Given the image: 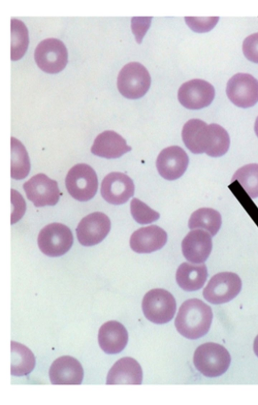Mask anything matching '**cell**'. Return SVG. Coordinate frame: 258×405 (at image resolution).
Returning a JSON list of instances; mask_svg holds the SVG:
<instances>
[{"instance_id": "1", "label": "cell", "mask_w": 258, "mask_h": 405, "mask_svg": "<svg viewBox=\"0 0 258 405\" xmlns=\"http://www.w3.org/2000/svg\"><path fill=\"white\" fill-rule=\"evenodd\" d=\"M213 318L211 307L198 298L185 301L175 320L178 332L186 338L196 339L209 331Z\"/></svg>"}, {"instance_id": "2", "label": "cell", "mask_w": 258, "mask_h": 405, "mask_svg": "<svg viewBox=\"0 0 258 405\" xmlns=\"http://www.w3.org/2000/svg\"><path fill=\"white\" fill-rule=\"evenodd\" d=\"M197 369L204 376L216 377L224 374L229 368L230 356L222 345L207 342L199 346L194 355Z\"/></svg>"}, {"instance_id": "3", "label": "cell", "mask_w": 258, "mask_h": 405, "mask_svg": "<svg viewBox=\"0 0 258 405\" xmlns=\"http://www.w3.org/2000/svg\"><path fill=\"white\" fill-rule=\"evenodd\" d=\"M150 84L148 71L138 62H131L125 65L117 77L118 90L122 95L130 99L143 96L148 90Z\"/></svg>"}, {"instance_id": "4", "label": "cell", "mask_w": 258, "mask_h": 405, "mask_svg": "<svg viewBox=\"0 0 258 405\" xmlns=\"http://www.w3.org/2000/svg\"><path fill=\"white\" fill-rule=\"evenodd\" d=\"M176 309L173 296L161 288L149 291L142 301V309L146 318L155 324L169 322L174 317Z\"/></svg>"}, {"instance_id": "5", "label": "cell", "mask_w": 258, "mask_h": 405, "mask_svg": "<svg viewBox=\"0 0 258 405\" xmlns=\"http://www.w3.org/2000/svg\"><path fill=\"white\" fill-rule=\"evenodd\" d=\"M66 186L75 199L85 201L91 199L98 188V180L94 170L85 164L72 167L66 178Z\"/></svg>"}, {"instance_id": "6", "label": "cell", "mask_w": 258, "mask_h": 405, "mask_svg": "<svg viewBox=\"0 0 258 405\" xmlns=\"http://www.w3.org/2000/svg\"><path fill=\"white\" fill-rule=\"evenodd\" d=\"M242 282L235 273L229 272L219 273L209 280L203 290L204 298L213 304L227 302L240 292Z\"/></svg>"}, {"instance_id": "7", "label": "cell", "mask_w": 258, "mask_h": 405, "mask_svg": "<svg viewBox=\"0 0 258 405\" xmlns=\"http://www.w3.org/2000/svg\"><path fill=\"white\" fill-rule=\"evenodd\" d=\"M37 241L43 254L49 257H58L70 249L73 237L71 231L67 226L54 223L41 229Z\"/></svg>"}, {"instance_id": "8", "label": "cell", "mask_w": 258, "mask_h": 405, "mask_svg": "<svg viewBox=\"0 0 258 405\" xmlns=\"http://www.w3.org/2000/svg\"><path fill=\"white\" fill-rule=\"evenodd\" d=\"M37 66L43 71L56 73L61 71L68 62V52L60 40L49 38L42 40L34 54Z\"/></svg>"}, {"instance_id": "9", "label": "cell", "mask_w": 258, "mask_h": 405, "mask_svg": "<svg viewBox=\"0 0 258 405\" xmlns=\"http://www.w3.org/2000/svg\"><path fill=\"white\" fill-rule=\"evenodd\" d=\"M226 93L235 106L247 108L258 102V80L247 73H237L228 81Z\"/></svg>"}, {"instance_id": "10", "label": "cell", "mask_w": 258, "mask_h": 405, "mask_svg": "<svg viewBox=\"0 0 258 405\" xmlns=\"http://www.w3.org/2000/svg\"><path fill=\"white\" fill-rule=\"evenodd\" d=\"M27 198L35 206H54L58 201L59 191L57 182L44 174H38L23 185Z\"/></svg>"}, {"instance_id": "11", "label": "cell", "mask_w": 258, "mask_h": 405, "mask_svg": "<svg viewBox=\"0 0 258 405\" xmlns=\"http://www.w3.org/2000/svg\"><path fill=\"white\" fill-rule=\"evenodd\" d=\"M215 96L211 84L203 79H195L183 83L178 92L180 104L186 108L200 109L211 104Z\"/></svg>"}, {"instance_id": "12", "label": "cell", "mask_w": 258, "mask_h": 405, "mask_svg": "<svg viewBox=\"0 0 258 405\" xmlns=\"http://www.w3.org/2000/svg\"><path fill=\"white\" fill-rule=\"evenodd\" d=\"M111 227L109 218L101 212H94L84 217L76 229L79 242L92 246L100 242L107 236Z\"/></svg>"}, {"instance_id": "13", "label": "cell", "mask_w": 258, "mask_h": 405, "mask_svg": "<svg viewBox=\"0 0 258 405\" xmlns=\"http://www.w3.org/2000/svg\"><path fill=\"white\" fill-rule=\"evenodd\" d=\"M134 191L135 185L132 179L120 172L108 174L101 183L102 196L106 201L113 205L126 202L134 195Z\"/></svg>"}, {"instance_id": "14", "label": "cell", "mask_w": 258, "mask_h": 405, "mask_svg": "<svg viewBox=\"0 0 258 405\" xmlns=\"http://www.w3.org/2000/svg\"><path fill=\"white\" fill-rule=\"evenodd\" d=\"M186 152L178 146L163 149L159 154L156 167L159 174L164 179L173 180L180 177L188 164Z\"/></svg>"}, {"instance_id": "15", "label": "cell", "mask_w": 258, "mask_h": 405, "mask_svg": "<svg viewBox=\"0 0 258 405\" xmlns=\"http://www.w3.org/2000/svg\"><path fill=\"white\" fill-rule=\"evenodd\" d=\"M210 234L201 229L190 231L181 243L185 258L194 264L203 263L209 257L212 248Z\"/></svg>"}, {"instance_id": "16", "label": "cell", "mask_w": 258, "mask_h": 405, "mask_svg": "<svg viewBox=\"0 0 258 405\" xmlns=\"http://www.w3.org/2000/svg\"><path fill=\"white\" fill-rule=\"evenodd\" d=\"M50 380L55 385H79L83 379V369L80 362L70 356L57 358L49 371Z\"/></svg>"}, {"instance_id": "17", "label": "cell", "mask_w": 258, "mask_h": 405, "mask_svg": "<svg viewBox=\"0 0 258 405\" xmlns=\"http://www.w3.org/2000/svg\"><path fill=\"white\" fill-rule=\"evenodd\" d=\"M182 138L186 147L195 154L206 153L211 140L210 125L198 119L188 120L184 125Z\"/></svg>"}, {"instance_id": "18", "label": "cell", "mask_w": 258, "mask_h": 405, "mask_svg": "<svg viewBox=\"0 0 258 405\" xmlns=\"http://www.w3.org/2000/svg\"><path fill=\"white\" fill-rule=\"evenodd\" d=\"M167 239L166 232L157 225L142 227L131 235L130 246L140 254L150 253L161 248Z\"/></svg>"}, {"instance_id": "19", "label": "cell", "mask_w": 258, "mask_h": 405, "mask_svg": "<svg viewBox=\"0 0 258 405\" xmlns=\"http://www.w3.org/2000/svg\"><path fill=\"white\" fill-rule=\"evenodd\" d=\"M125 140L116 132L107 130L99 134L91 148L95 155L107 159L117 158L131 151Z\"/></svg>"}, {"instance_id": "20", "label": "cell", "mask_w": 258, "mask_h": 405, "mask_svg": "<svg viewBox=\"0 0 258 405\" xmlns=\"http://www.w3.org/2000/svg\"><path fill=\"white\" fill-rule=\"evenodd\" d=\"M128 334L120 323L110 321L101 326L98 332V342L101 349L108 354L117 353L125 347Z\"/></svg>"}, {"instance_id": "21", "label": "cell", "mask_w": 258, "mask_h": 405, "mask_svg": "<svg viewBox=\"0 0 258 405\" xmlns=\"http://www.w3.org/2000/svg\"><path fill=\"white\" fill-rule=\"evenodd\" d=\"M142 368L135 359L125 357L117 361L109 370L106 384H141Z\"/></svg>"}, {"instance_id": "22", "label": "cell", "mask_w": 258, "mask_h": 405, "mask_svg": "<svg viewBox=\"0 0 258 405\" xmlns=\"http://www.w3.org/2000/svg\"><path fill=\"white\" fill-rule=\"evenodd\" d=\"M207 276V269L205 264L195 265L184 262L176 271V280L184 290L193 291L203 286Z\"/></svg>"}, {"instance_id": "23", "label": "cell", "mask_w": 258, "mask_h": 405, "mask_svg": "<svg viewBox=\"0 0 258 405\" xmlns=\"http://www.w3.org/2000/svg\"><path fill=\"white\" fill-rule=\"evenodd\" d=\"M11 374L21 376L30 373L34 369L35 359L32 352L26 346L11 341Z\"/></svg>"}, {"instance_id": "24", "label": "cell", "mask_w": 258, "mask_h": 405, "mask_svg": "<svg viewBox=\"0 0 258 405\" xmlns=\"http://www.w3.org/2000/svg\"><path fill=\"white\" fill-rule=\"evenodd\" d=\"M221 224V216L217 211L212 208H203L191 214L188 221V227L190 229H205L214 236L218 232Z\"/></svg>"}, {"instance_id": "25", "label": "cell", "mask_w": 258, "mask_h": 405, "mask_svg": "<svg viewBox=\"0 0 258 405\" xmlns=\"http://www.w3.org/2000/svg\"><path fill=\"white\" fill-rule=\"evenodd\" d=\"M30 168V161L25 147L18 140L12 137V178L18 180L24 178L28 174Z\"/></svg>"}, {"instance_id": "26", "label": "cell", "mask_w": 258, "mask_h": 405, "mask_svg": "<svg viewBox=\"0 0 258 405\" xmlns=\"http://www.w3.org/2000/svg\"><path fill=\"white\" fill-rule=\"evenodd\" d=\"M11 59L15 61L21 58L27 49L28 30L24 23L17 19H11Z\"/></svg>"}, {"instance_id": "27", "label": "cell", "mask_w": 258, "mask_h": 405, "mask_svg": "<svg viewBox=\"0 0 258 405\" xmlns=\"http://www.w3.org/2000/svg\"><path fill=\"white\" fill-rule=\"evenodd\" d=\"M237 180L251 198L258 197V164L246 165L237 170L231 182Z\"/></svg>"}, {"instance_id": "28", "label": "cell", "mask_w": 258, "mask_h": 405, "mask_svg": "<svg viewBox=\"0 0 258 405\" xmlns=\"http://www.w3.org/2000/svg\"><path fill=\"white\" fill-rule=\"evenodd\" d=\"M212 139L209 148L206 153L212 157L224 155L230 145V138L226 130L217 124H211Z\"/></svg>"}, {"instance_id": "29", "label": "cell", "mask_w": 258, "mask_h": 405, "mask_svg": "<svg viewBox=\"0 0 258 405\" xmlns=\"http://www.w3.org/2000/svg\"><path fill=\"white\" fill-rule=\"evenodd\" d=\"M131 212L135 220L141 224H147L157 220L160 214L137 198H134L130 204Z\"/></svg>"}, {"instance_id": "30", "label": "cell", "mask_w": 258, "mask_h": 405, "mask_svg": "<svg viewBox=\"0 0 258 405\" xmlns=\"http://www.w3.org/2000/svg\"><path fill=\"white\" fill-rule=\"evenodd\" d=\"M242 50L248 60L258 63V33L251 34L244 39Z\"/></svg>"}, {"instance_id": "31", "label": "cell", "mask_w": 258, "mask_h": 405, "mask_svg": "<svg viewBox=\"0 0 258 405\" xmlns=\"http://www.w3.org/2000/svg\"><path fill=\"white\" fill-rule=\"evenodd\" d=\"M253 350L255 355L258 357V335L254 339L253 344Z\"/></svg>"}, {"instance_id": "32", "label": "cell", "mask_w": 258, "mask_h": 405, "mask_svg": "<svg viewBox=\"0 0 258 405\" xmlns=\"http://www.w3.org/2000/svg\"><path fill=\"white\" fill-rule=\"evenodd\" d=\"M254 131L255 132L256 135L258 137V117H257L255 124H254Z\"/></svg>"}]
</instances>
